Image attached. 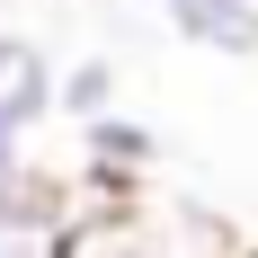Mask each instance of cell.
<instances>
[{
    "label": "cell",
    "instance_id": "1",
    "mask_svg": "<svg viewBox=\"0 0 258 258\" xmlns=\"http://www.w3.org/2000/svg\"><path fill=\"white\" fill-rule=\"evenodd\" d=\"M160 178V134L134 125L125 107H107L80 125V187H98V196H134V187Z\"/></svg>",
    "mask_w": 258,
    "mask_h": 258
},
{
    "label": "cell",
    "instance_id": "6",
    "mask_svg": "<svg viewBox=\"0 0 258 258\" xmlns=\"http://www.w3.org/2000/svg\"><path fill=\"white\" fill-rule=\"evenodd\" d=\"M107 107H116V62H107V53H80V62H62V80H53V116L89 125V116H107Z\"/></svg>",
    "mask_w": 258,
    "mask_h": 258
},
{
    "label": "cell",
    "instance_id": "4",
    "mask_svg": "<svg viewBox=\"0 0 258 258\" xmlns=\"http://www.w3.org/2000/svg\"><path fill=\"white\" fill-rule=\"evenodd\" d=\"M160 18L196 53H223V62H249L258 53V0H160Z\"/></svg>",
    "mask_w": 258,
    "mask_h": 258
},
{
    "label": "cell",
    "instance_id": "2",
    "mask_svg": "<svg viewBox=\"0 0 258 258\" xmlns=\"http://www.w3.org/2000/svg\"><path fill=\"white\" fill-rule=\"evenodd\" d=\"M53 258H152L134 196H98V187H80L72 214H62V249H53Z\"/></svg>",
    "mask_w": 258,
    "mask_h": 258
},
{
    "label": "cell",
    "instance_id": "7",
    "mask_svg": "<svg viewBox=\"0 0 258 258\" xmlns=\"http://www.w3.org/2000/svg\"><path fill=\"white\" fill-rule=\"evenodd\" d=\"M62 249V223L45 214H0V258H53Z\"/></svg>",
    "mask_w": 258,
    "mask_h": 258
},
{
    "label": "cell",
    "instance_id": "8",
    "mask_svg": "<svg viewBox=\"0 0 258 258\" xmlns=\"http://www.w3.org/2000/svg\"><path fill=\"white\" fill-rule=\"evenodd\" d=\"M240 258H258V249H240Z\"/></svg>",
    "mask_w": 258,
    "mask_h": 258
},
{
    "label": "cell",
    "instance_id": "3",
    "mask_svg": "<svg viewBox=\"0 0 258 258\" xmlns=\"http://www.w3.org/2000/svg\"><path fill=\"white\" fill-rule=\"evenodd\" d=\"M53 62H45V45H36V36H0V134H36L53 116Z\"/></svg>",
    "mask_w": 258,
    "mask_h": 258
},
{
    "label": "cell",
    "instance_id": "5",
    "mask_svg": "<svg viewBox=\"0 0 258 258\" xmlns=\"http://www.w3.org/2000/svg\"><path fill=\"white\" fill-rule=\"evenodd\" d=\"M72 196L80 187H62L53 169H36V152H27L18 134H0V214H45V223H62Z\"/></svg>",
    "mask_w": 258,
    "mask_h": 258
}]
</instances>
